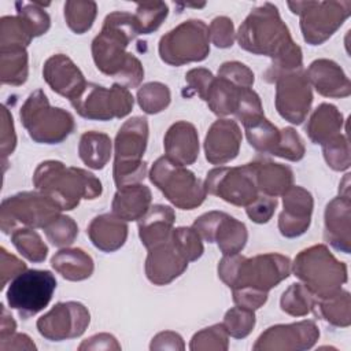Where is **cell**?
<instances>
[{"mask_svg":"<svg viewBox=\"0 0 351 351\" xmlns=\"http://www.w3.org/2000/svg\"><path fill=\"white\" fill-rule=\"evenodd\" d=\"M149 178L167 200L182 210H193L200 206L207 195L206 186L191 170L167 156H162L154 163Z\"/></svg>","mask_w":351,"mask_h":351,"instance_id":"obj_8","label":"cell"},{"mask_svg":"<svg viewBox=\"0 0 351 351\" xmlns=\"http://www.w3.org/2000/svg\"><path fill=\"white\" fill-rule=\"evenodd\" d=\"M8 263L10 262H8L7 256L1 252V288L5 287L8 277H15L19 273L26 270V265L14 255L11 258V265H8Z\"/></svg>","mask_w":351,"mask_h":351,"instance_id":"obj_50","label":"cell"},{"mask_svg":"<svg viewBox=\"0 0 351 351\" xmlns=\"http://www.w3.org/2000/svg\"><path fill=\"white\" fill-rule=\"evenodd\" d=\"M151 191L141 184L118 188L112 200V213L123 221L140 219L149 210Z\"/></svg>","mask_w":351,"mask_h":351,"instance_id":"obj_27","label":"cell"},{"mask_svg":"<svg viewBox=\"0 0 351 351\" xmlns=\"http://www.w3.org/2000/svg\"><path fill=\"white\" fill-rule=\"evenodd\" d=\"M319 332L313 321H300L289 325L270 326L263 332L254 350H306L317 341Z\"/></svg>","mask_w":351,"mask_h":351,"instance_id":"obj_18","label":"cell"},{"mask_svg":"<svg viewBox=\"0 0 351 351\" xmlns=\"http://www.w3.org/2000/svg\"><path fill=\"white\" fill-rule=\"evenodd\" d=\"M37 189L55 200L62 210H73L80 199H96L101 193L100 181L89 171L66 167L62 162L40 163L33 176Z\"/></svg>","mask_w":351,"mask_h":351,"instance_id":"obj_4","label":"cell"},{"mask_svg":"<svg viewBox=\"0 0 351 351\" xmlns=\"http://www.w3.org/2000/svg\"><path fill=\"white\" fill-rule=\"evenodd\" d=\"M237 40L243 49L271 58V66L263 75L267 82L302 69V49L293 43L277 8L269 3L255 8L247 16L239 29Z\"/></svg>","mask_w":351,"mask_h":351,"instance_id":"obj_1","label":"cell"},{"mask_svg":"<svg viewBox=\"0 0 351 351\" xmlns=\"http://www.w3.org/2000/svg\"><path fill=\"white\" fill-rule=\"evenodd\" d=\"M193 229L208 243H217L223 255L239 254L247 241V228L236 218L221 213L210 211L199 217Z\"/></svg>","mask_w":351,"mask_h":351,"instance_id":"obj_15","label":"cell"},{"mask_svg":"<svg viewBox=\"0 0 351 351\" xmlns=\"http://www.w3.org/2000/svg\"><path fill=\"white\" fill-rule=\"evenodd\" d=\"M251 169L255 177L258 191L267 196L276 197L277 195H284L293 181L292 170L288 166L271 162H251Z\"/></svg>","mask_w":351,"mask_h":351,"instance_id":"obj_29","label":"cell"},{"mask_svg":"<svg viewBox=\"0 0 351 351\" xmlns=\"http://www.w3.org/2000/svg\"><path fill=\"white\" fill-rule=\"evenodd\" d=\"M52 267L64 278L80 281L88 278L93 271V261L80 248L62 250L51 259Z\"/></svg>","mask_w":351,"mask_h":351,"instance_id":"obj_32","label":"cell"},{"mask_svg":"<svg viewBox=\"0 0 351 351\" xmlns=\"http://www.w3.org/2000/svg\"><path fill=\"white\" fill-rule=\"evenodd\" d=\"M276 107L278 114L291 123L299 125L304 121L311 101V88L302 69L285 73L277 80Z\"/></svg>","mask_w":351,"mask_h":351,"instance_id":"obj_16","label":"cell"},{"mask_svg":"<svg viewBox=\"0 0 351 351\" xmlns=\"http://www.w3.org/2000/svg\"><path fill=\"white\" fill-rule=\"evenodd\" d=\"M148 123L145 118L134 117L126 121L115 137L114 181L118 188L137 184L145 177L147 165L143 155L147 147Z\"/></svg>","mask_w":351,"mask_h":351,"instance_id":"obj_6","label":"cell"},{"mask_svg":"<svg viewBox=\"0 0 351 351\" xmlns=\"http://www.w3.org/2000/svg\"><path fill=\"white\" fill-rule=\"evenodd\" d=\"M251 147L256 151L278 156L281 147V130H278L265 115L252 118L243 123Z\"/></svg>","mask_w":351,"mask_h":351,"instance_id":"obj_31","label":"cell"},{"mask_svg":"<svg viewBox=\"0 0 351 351\" xmlns=\"http://www.w3.org/2000/svg\"><path fill=\"white\" fill-rule=\"evenodd\" d=\"M206 191L234 206L248 207L258 199V186L247 163L240 167H217L207 173Z\"/></svg>","mask_w":351,"mask_h":351,"instance_id":"obj_13","label":"cell"},{"mask_svg":"<svg viewBox=\"0 0 351 351\" xmlns=\"http://www.w3.org/2000/svg\"><path fill=\"white\" fill-rule=\"evenodd\" d=\"M15 321L11 315H8L7 310L4 308L3 306V319H1V330H0V340H4L10 336L14 335V330H15Z\"/></svg>","mask_w":351,"mask_h":351,"instance_id":"obj_51","label":"cell"},{"mask_svg":"<svg viewBox=\"0 0 351 351\" xmlns=\"http://www.w3.org/2000/svg\"><path fill=\"white\" fill-rule=\"evenodd\" d=\"M308 82L317 92L328 97H343L350 95V81L343 70L332 60H314L306 71Z\"/></svg>","mask_w":351,"mask_h":351,"instance_id":"obj_24","label":"cell"},{"mask_svg":"<svg viewBox=\"0 0 351 351\" xmlns=\"http://www.w3.org/2000/svg\"><path fill=\"white\" fill-rule=\"evenodd\" d=\"M350 1L343 3H298L300 8L292 3L288 5L293 14L300 15V27L303 38L311 45H319L329 38L344 19L350 15V7L344 8Z\"/></svg>","mask_w":351,"mask_h":351,"instance_id":"obj_14","label":"cell"},{"mask_svg":"<svg viewBox=\"0 0 351 351\" xmlns=\"http://www.w3.org/2000/svg\"><path fill=\"white\" fill-rule=\"evenodd\" d=\"M314 295L303 284H292L281 298L282 311L291 315H306L313 310Z\"/></svg>","mask_w":351,"mask_h":351,"instance_id":"obj_38","label":"cell"},{"mask_svg":"<svg viewBox=\"0 0 351 351\" xmlns=\"http://www.w3.org/2000/svg\"><path fill=\"white\" fill-rule=\"evenodd\" d=\"M291 262L280 254L244 258L239 254L225 255L218 265V276L233 291L250 289L267 293L289 276Z\"/></svg>","mask_w":351,"mask_h":351,"instance_id":"obj_3","label":"cell"},{"mask_svg":"<svg viewBox=\"0 0 351 351\" xmlns=\"http://www.w3.org/2000/svg\"><path fill=\"white\" fill-rule=\"evenodd\" d=\"M166 156L182 166L192 165L199 155V137L195 126L180 121L173 123L165 136Z\"/></svg>","mask_w":351,"mask_h":351,"instance_id":"obj_23","label":"cell"},{"mask_svg":"<svg viewBox=\"0 0 351 351\" xmlns=\"http://www.w3.org/2000/svg\"><path fill=\"white\" fill-rule=\"evenodd\" d=\"M89 325V311L77 302L58 303L51 311L38 318L37 329L52 341L81 336Z\"/></svg>","mask_w":351,"mask_h":351,"instance_id":"obj_17","label":"cell"},{"mask_svg":"<svg viewBox=\"0 0 351 351\" xmlns=\"http://www.w3.org/2000/svg\"><path fill=\"white\" fill-rule=\"evenodd\" d=\"M191 350H226L228 348V332L222 324L204 328L197 332L191 341Z\"/></svg>","mask_w":351,"mask_h":351,"instance_id":"obj_43","label":"cell"},{"mask_svg":"<svg viewBox=\"0 0 351 351\" xmlns=\"http://www.w3.org/2000/svg\"><path fill=\"white\" fill-rule=\"evenodd\" d=\"M12 244L16 250L32 262H43L47 256L48 247L41 240L40 234L30 228L16 229L11 234Z\"/></svg>","mask_w":351,"mask_h":351,"instance_id":"obj_36","label":"cell"},{"mask_svg":"<svg viewBox=\"0 0 351 351\" xmlns=\"http://www.w3.org/2000/svg\"><path fill=\"white\" fill-rule=\"evenodd\" d=\"M232 337L243 339L250 335L255 325V314L254 310L237 306L230 308L225 314V319L222 324Z\"/></svg>","mask_w":351,"mask_h":351,"instance_id":"obj_40","label":"cell"},{"mask_svg":"<svg viewBox=\"0 0 351 351\" xmlns=\"http://www.w3.org/2000/svg\"><path fill=\"white\" fill-rule=\"evenodd\" d=\"M284 210L280 214L278 228L282 236L296 237L303 234L311 219L313 197L302 186H291L284 193Z\"/></svg>","mask_w":351,"mask_h":351,"instance_id":"obj_20","label":"cell"},{"mask_svg":"<svg viewBox=\"0 0 351 351\" xmlns=\"http://www.w3.org/2000/svg\"><path fill=\"white\" fill-rule=\"evenodd\" d=\"M210 32L203 21H185L159 41L160 59L171 66L204 60L210 52Z\"/></svg>","mask_w":351,"mask_h":351,"instance_id":"obj_10","label":"cell"},{"mask_svg":"<svg viewBox=\"0 0 351 351\" xmlns=\"http://www.w3.org/2000/svg\"><path fill=\"white\" fill-rule=\"evenodd\" d=\"M27 78V55L25 48H1V81L3 84L21 85Z\"/></svg>","mask_w":351,"mask_h":351,"instance_id":"obj_35","label":"cell"},{"mask_svg":"<svg viewBox=\"0 0 351 351\" xmlns=\"http://www.w3.org/2000/svg\"><path fill=\"white\" fill-rule=\"evenodd\" d=\"M210 36L218 48H228L233 45V23L226 16H219L210 25Z\"/></svg>","mask_w":351,"mask_h":351,"instance_id":"obj_48","label":"cell"},{"mask_svg":"<svg viewBox=\"0 0 351 351\" xmlns=\"http://www.w3.org/2000/svg\"><path fill=\"white\" fill-rule=\"evenodd\" d=\"M78 152L88 167L103 169L111 155V140L104 133L86 132L81 136Z\"/></svg>","mask_w":351,"mask_h":351,"instance_id":"obj_33","label":"cell"},{"mask_svg":"<svg viewBox=\"0 0 351 351\" xmlns=\"http://www.w3.org/2000/svg\"><path fill=\"white\" fill-rule=\"evenodd\" d=\"M174 222L173 208L162 204L151 207L143 218L138 219V234L141 243L149 250L171 237Z\"/></svg>","mask_w":351,"mask_h":351,"instance_id":"obj_26","label":"cell"},{"mask_svg":"<svg viewBox=\"0 0 351 351\" xmlns=\"http://www.w3.org/2000/svg\"><path fill=\"white\" fill-rule=\"evenodd\" d=\"M43 75L53 92L70 101L78 99L88 85L80 69L63 53L53 55L45 62Z\"/></svg>","mask_w":351,"mask_h":351,"instance_id":"obj_19","label":"cell"},{"mask_svg":"<svg viewBox=\"0 0 351 351\" xmlns=\"http://www.w3.org/2000/svg\"><path fill=\"white\" fill-rule=\"evenodd\" d=\"M148 251L145 273L148 280L156 285H165L173 281L188 267L186 258L174 245L171 237Z\"/></svg>","mask_w":351,"mask_h":351,"instance_id":"obj_21","label":"cell"},{"mask_svg":"<svg viewBox=\"0 0 351 351\" xmlns=\"http://www.w3.org/2000/svg\"><path fill=\"white\" fill-rule=\"evenodd\" d=\"M293 273L318 299L333 296L347 281V266L322 244L302 251L295 258Z\"/></svg>","mask_w":351,"mask_h":351,"instance_id":"obj_5","label":"cell"},{"mask_svg":"<svg viewBox=\"0 0 351 351\" xmlns=\"http://www.w3.org/2000/svg\"><path fill=\"white\" fill-rule=\"evenodd\" d=\"M167 5L165 3H144L137 5L134 15L140 34H148L156 30L162 21L167 16Z\"/></svg>","mask_w":351,"mask_h":351,"instance_id":"obj_41","label":"cell"},{"mask_svg":"<svg viewBox=\"0 0 351 351\" xmlns=\"http://www.w3.org/2000/svg\"><path fill=\"white\" fill-rule=\"evenodd\" d=\"M19 115L29 136L37 143L58 144L74 130L73 115L62 108L51 107L41 89L27 97Z\"/></svg>","mask_w":351,"mask_h":351,"instance_id":"obj_7","label":"cell"},{"mask_svg":"<svg viewBox=\"0 0 351 351\" xmlns=\"http://www.w3.org/2000/svg\"><path fill=\"white\" fill-rule=\"evenodd\" d=\"M88 234L95 247L111 252L123 245L128 236V225L114 214H104L93 218Z\"/></svg>","mask_w":351,"mask_h":351,"instance_id":"obj_28","label":"cell"},{"mask_svg":"<svg viewBox=\"0 0 351 351\" xmlns=\"http://www.w3.org/2000/svg\"><path fill=\"white\" fill-rule=\"evenodd\" d=\"M325 239L335 248L350 252V199H333L325 211Z\"/></svg>","mask_w":351,"mask_h":351,"instance_id":"obj_25","label":"cell"},{"mask_svg":"<svg viewBox=\"0 0 351 351\" xmlns=\"http://www.w3.org/2000/svg\"><path fill=\"white\" fill-rule=\"evenodd\" d=\"M70 103L84 118L108 121L128 115L133 107V96L121 84H114L107 89L88 82L82 95Z\"/></svg>","mask_w":351,"mask_h":351,"instance_id":"obj_12","label":"cell"},{"mask_svg":"<svg viewBox=\"0 0 351 351\" xmlns=\"http://www.w3.org/2000/svg\"><path fill=\"white\" fill-rule=\"evenodd\" d=\"M241 133L234 121L219 119L214 122L206 136V159L213 165H223L239 154Z\"/></svg>","mask_w":351,"mask_h":351,"instance_id":"obj_22","label":"cell"},{"mask_svg":"<svg viewBox=\"0 0 351 351\" xmlns=\"http://www.w3.org/2000/svg\"><path fill=\"white\" fill-rule=\"evenodd\" d=\"M277 206V199L273 196H258V199L251 203L248 207H245V211L248 214V217L256 222V223H265L267 222Z\"/></svg>","mask_w":351,"mask_h":351,"instance_id":"obj_49","label":"cell"},{"mask_svg":"<svg viewBox=\"0 0 351 351\" xmlns=\"http://www.w3.org/2000/svg\"><path fill=\"white\" fill-rule=\"evenodd\" d=\"M48 240L56 247H64L74 241L78 234V228L70 217L59 215L48 226L44 228Z\"/></svg>","mask_w":351,"mask_h":351,"instance_id":"obj_44","label":"cell"},{"mask_svg":"<svg viewBox=\"0 0 351 351\" xmlns=\"http://www.w3.org/2000/svg\"><path fill=\"white\" fill-rule=\"evenodd\" d=\"M137 100L145 112L156 114L169 106L170 90L160 82H149L138 89Z\"/></svg>","mask_w":351,"mask_h":351,"instance_id":"obj_39","label":"cell"},{"mask_svg":"<svg viewBox=\"0 0 351 351\" xmlns=\"http://www.w3.org/2000/svg\"><path fill=\"white\" fill-rule=\"evenodd\" d=\"M96 16V3L93 1H69L64 4V18L69 27L77 34L90 29Z\"/></svg>","mask_w":351,"mask_h":351,"instance_id":"obj_37","label":"cell"},{"mask_svg":"<svg viewBox=\"0 0 351 351\" xmlns=\"http://www.w3.org/2000/svg\"><path fill=\"white\" fill-rule=\"evenodd\" d=\"M202 237L193 228H177L171 232V240L188 262L196 261L203 254Z\"/></svg>","mask_w":351,"mask_h":351,"instance_id":"obj_42","label":"cell"},{"mask_svg":"<svg viewBox=\"0 0 351 351\" xmlns=\"http://www.w3.org/2000/svg\"><path fill=\"white\" fill-rule=\"evenodd\" d=\"M314 313L326 322L336 326L350 325V296L348 292H337L330 298L318 299L313 306Z\"/></svg>","mask_w":351,"mask_h":351,"instance_id":"obj_34","label":"cell"},{"mask_svg":"<svg viewBox=\"0 0 351 351\" xmlns=\"http://www.w3.org/2000/svg\"><path fill=\"white\" fill-rule=\"evenodd\" d=\"M343 118L337 108L332 104L322 103L310 118L306 130L313 143L325 145L339 136Z\"/></svg>","mask_w":351,"mask_h":351,"instance_id":"obj_30","label":"cell"},{"mask_svg":"<svg viewBox=\"0 0 351 351\" xmlns=\"http://www.w3.org/2000/svg\"><path fill=\"white\" fill-rule=\"evenodd\" d=\"M304 155V147L300 136L292 129L285 128L281 130V147L278 156L288 160H300Z\"/></svg>","mask_w":351,"mask_h":351,"instance_id":"obj_46","label":"cell"},{"mask_svg":"<svg viewBox=\"0 0 351 351\" xmlns=\"http://www.w3.org/2000/svg\"><path fill=\"white\" fill-rule=\"evenodd\" d=\"M18 16L25 22L29 32L33 37L44 34L49 27V16L41 8H37L38 4H26L16 3Z\"/></svg>","mask_w":351,"mask_h":351,"instance_id":"obj_45","label":"cell"},{"mask_svg":"<svg viewBox=\"0 0 351 351\" xmlns=\"http://www.w3.org/2000/svg\"><path fill=\"white\" fill-rule=\"evenodd\" d=\"M136 34L140 30L134 15L117 11L106 16L101 32L92 43L96 67L126 88L137 86L144 75L140 60L125 51Z\"/></svg>","mask_w":351,"mask_h":351,"instance_id":"obj_2","label":"cell"},{"mask_svg":"<svg viewBox=\"0 0 351 351\" xmlns=\"http://www.w3.org/2000/svg\"><path fill=\"white\" fill-rule=\"evenodd\" d=\"M55 289L56 278L49 270L30 269L11 280L5 298L8 306L27 319L48 306Z\"/></svg>","mask_w":351,"mask_h":351,"instance_id":"obj_11","label":"cell"},{"mask_svg":"<svg viewBox=\"0 0 351 351\" xmlns=\"http://www.w3.org/2000/svg\"><path fill=\"white\" fill-rule=\"evenodd\" d=\"M62 208L49 196L23 192L10 196L1 203V230L11 233L16 226L45 228L59 217Z\"/></svg>","mask_w":351,"mask_h":351,"instance_id":"obj_9","label":"cell"},{"mask_svg":"<svg viewBox=\"0 0 351 351\" xmlns=\"http://www.w3.org/2000/svg\"><path fill=\"white\" fill-rule=\"evenodd\" d=\"M322 147H324L325 159H326L328 165L332 169H335V170H346V169H348V166H350L348 158L340 155L341 154V148L348 147L346 137L339 134L337 137H335L332 141H329L328 144H325Z\"/></svg>","mask_w":351,"mask_h":351,"instance_id":"obj_47","label":"cell"}]
</instances>
